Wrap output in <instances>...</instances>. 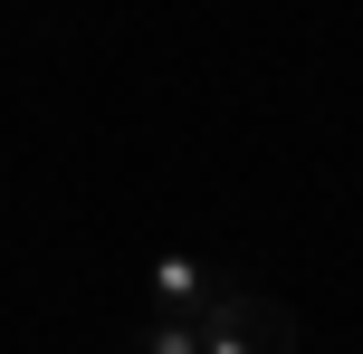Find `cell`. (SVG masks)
Here are the masks:
<instances>
[{"mask_svg":"<svg viewBox=\"0 0 363 354\" xmlns=\"http://www.w3.org/2000/svg\"><path fill=\"white\" fill-rule=\"evenodd\" d=\"M144 354H201V316H153Z\"/></svg>","mask_w":363,"mask_h":354,"instance_id":"3957f363","label":"cell"},{"mask_svg":"<svg viewBox=\"0 0 363 354\" xmlns=\"http://www.w3.org/2000/svg\"><path fill=\"white\" fill-rule=\"evenodd\" d=\"M211 268L201 259H182V249H163V259H153V306H163V316H201V306H211Z\"/></svg>","mask_w":363,"mask_h":354,"instance_id":"7a4b0ae2","label":"cell"},{"mask_svg":"<svg viewBox=\"0 0 363 354\" xmlns=\"http://www.w3.org/2000/svg\"><path fill=\"white\" fill-rule=\"evenodd\" d=\"M201 354H306V316L258 287H211L201 306Z\"/></svg>","mask_w":363,"mask_h":354,"instance_id":"6da1fadb","label":"cell"}]
</instances>
